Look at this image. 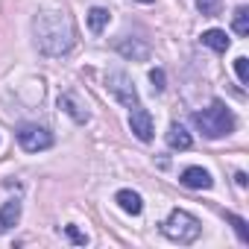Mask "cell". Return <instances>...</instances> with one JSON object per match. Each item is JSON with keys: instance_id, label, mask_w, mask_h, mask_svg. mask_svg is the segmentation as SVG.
Returning a JSON list of instances; mask_svg holds the SVG:
<instances>
[{"instance_id": "cell-18", "label": "cell", "mask_w": 249, "mask_h": 249, "mask_svg": "<svg viewBox=\"0 0 249 249\" xmlns=\"http://www.w3.org/2000/svg\"><path fill=\"white\" fill-rule=\"evenodd\" d=\"M220 6H223V0H196V9L202 15H208V18H214L220 12Z\"/></svg>"}, {"instance_id": "cell-17", "label": "cell", "mask_w": 249, "mask_h": 249, "mask_svg": "<svg viewBox=\"0 0 249 249\" xmlns=\"http://www.w3.org/2000/svg\"><path fill=\"white\" fill-rule=\"evenodd\" d=\"M226 220L234 226V231H237V237L243 240V243H249V229H246V220L243 217H237V214H226Z\"/></svg>"}, {"instance_id": "cell-13", "label": "cell", "mask_w": 249, "mask_h": 249, "mask_svg": "<svg viewBox=\"0 0 249 249\" xmlns=\"http://www.w3.org/2000/svg\"><path fill=\"white\" fill-rule=\"evenodd\" d=\"M202 44L211 47L214 53H226L231 41H229V36H226L223 30H208V33H202Z\"/></svg>"}, {"instance_id": "cell-15", "label": "cell", "mask_w": 249, "mask_h": 249, "mask_svg": "<svg viewBox=\"0 0 249 249\" xmlns=\"http://www.w3.org/2000/svg\"><path fill=\"white\" fill-rule=\"evenodd\" d=\"M231 27H234L237 36H249V9H246V6H237V9H234Z\"/></svg>"}, {"instance_id": "cell-10", "label": "cell", "mask_w": 249, "mask_h": 249, "mask_svg": "<svg viewBox=\"0 0 249 249\" xmlns=\"http://www.w3.org/2000/svg\"><path fill=\"white\" fill-rule=\"evenodd\" d=\"M18 220H21V202L18 199H6L3 205H0V231L12 229Z\"/></svg>"}, {"instance_id": "cell-6", "label": "cell", "mask_w": 249, "mask_h": 249, "mask_svg": "<svg viewBox=\"0 0 249 249\" xmlns=\"http://www.w3.org/2000/svg\"><path fill=\"white\" fill-rule=\"evenodd\" d=\"M129 129H132V135L138 138V141H153V135H156V123H153V114L147 111V108H141V106H135L132 108V114H129Z\"/></svg>"}, {"instance_id": "cell-4", "label": "cell", "mask_w": 249, "mask_h": 249, "mask_svg": "<svg viewBox=\"0 0 249 249\" xmlns=\"http://www.w3.org/2000/svg\"><path fill=\"white\" fill-rule=\"evenodd\" d=\"M106 88H108V94H111L120 106H126V108L141 106V100H138V88L132 85V79L123 73V71H108V73H106Z\"/></svg>"}, {"instance_id": "cell-7", "label": "cell", "mask_w": 249, "mask_h": 249, "mask_svg": "<svg viewBox=\"0 0 249 249\" xmlns=\"http://www.w3.org/2000/svg\"><path fill=\"white\" fill-rule=\"evenodd\" d=\"M114 50L123 59H132V62H150V44H144L141 38H117Z\"/></svg>"}, {"instance_id": "cell-9", "label": "cell", "mask_w": 249, "mask_h": 249, "mask_svg": "<svg viewBox=\"0 0 249 249\" xmlns=\"http://www.w3.org/2000/svg\"><path fill=\"white\" fill-rule=\"evenodd\" d=\"M114 202L126 211V214H132V217H138L141 211H144V199H141V194H135V191H129V188H123V191H117L114 194Z\"/></svg>"}, {"instance_id": "cell-2", "label": "cell", "mask_w": 249, "mask_h": 249, "mask_svg": "<svg viewBox=\"0 0 249 249\" xmlns=\"http://www.w3.org/2000/svg\"><path fill=\"white\" fill-rule=\"evenodd\" d=\"M194 123H196V129L205 135V138H211V141H217V138H226V135H231L234 132V114L226 108V103H220V100H214L208 108H202V111H194Z\"/></svg>"}, {"instance_id": "cell-5", "label": "cell", "mask_w": 249, "mask_h": 249, "mask_svg": "<svg viewBox=\"0 0 249 249\" xmlns=\"http://www.w3.org/2000/svg\"><path fill=\"white\" fill-rule=\"evenodd\" d=\"M18 144L27 150V153H41V150H50L53 147V132L38 126V123H24L18 126Z\"/></svg>"}, {"instance_id": "cell-1", "label": "cell", "mask_w": 249, "mask_h": 249, "mask_svg": "<svg viewBox=\"0 0 249 249\" xmlns=\"http://www.w3.org/2000/svg\"><path fill=\"white\" fill-rule=\"evenodd\" d=\"M33 41L38 47V53L44 56H65L71 53L76 36H73V24L65 12L56 9H44L33 18Z\"/></svg>"}, {"instance_id": "cell-11", "label": "cell", "mask_w": 249, "mask_h": 249, "mask_svg": "<svg viewBox=\"0 0 249 249\" xmlns=\"http://www.w3.org/2000/svg\"><path fill=\"white\" fill-rule=\"evenodd\" d=\"M59 108H62V111H68L76 123H85V120H88V111L79 106V100H76L73 94H59Z\"/></svg>"}, {"instance_id": "cell-14", "label": "cell", "mask_w": 249, "mask_h": 249, "mask_svg": "<svg viewBox=\"0 0 249 249\" xmlns=\"http://www.w3.org/2000/svg\"><path fill=\"white\" fill-rule=\"evenodd\" d=\"M108 18H111V15H108V9H103V6H94V9L88 12V30L100 36V33L108 27Z\"/></svg>"}, {"instance_id": "cell-16", "label": "cell", "mask_w": 249, "mask_h": 249, "mask_svg": "<svg viewBox=\"0 0 249 249\" xmlns=\"http://www.w3.org/2000/svg\"><path fill=\"white\" fill-rule=\"evenodd\" d=\"M234 73H237V82L240 85H249V59L246 56H237L234 59Z\"/></svg>"}, {"instance_id": "cell-19", "label": "cell", "mask_w": 249, "mask_h": 249, "mask_svg": "<svg viewBox=\"0 0 249 249\" xmlns=\"http://www.w3.org/2000/svg\"><path fill=\"white\" fill-rule=\"evenodd\" d=\"M65 234H68L73 243H79V246H85V243H88V234H82L76 226H65Z\"/></svg>"}, {"instance_id": "cell-8", "label": "cell", "mask_w": 249, "mask_h": 249, "mask_svg": "<svg viewBox=\"0 0 249 249\" xmlns=\"http://www.w3.org/2000/svg\"><path fill=\"white\" fill-rule=\"evenodd\" d=\"M182 185L191 188V191H208L214 185V179L205 167H185L182 170Z\"/></svg>"}, {"instance_id": "cell-20", "label": "cell", "mask_w": 249, "mask_h": 249, "mask_svg": "<svg viewBox=\"0 0 249 249\" xmlns=\"http://www.w3.org/2000/svg\"><path fill=\"white\" fill-rule=\"evenodd\" d=\"M150 82H153V88H156V91H164V71H161V68L150 71Z\"/></svg>"}, {"instance_id": "cell-3", "label": "cell", "mask_w": 249, "mask_h": 249, "mask_svg": "<svg viewBox=\"0 0 249 249\" xmlns=\"http://www.w3.org/2000/svg\"><path fill=\"white\" fill-rule=\"evenodd\" d=\"M161 231H164V237H170L173 243H194V240L199 237L202 226H199V220H196L194 214L176 208V211H170V217L161 223Z\"/></svg>"}, {"instance_id": "cell-12", "label": "cell", "mask_w": 249, "mask_h": 249, "mask_svg": "<svg viewBox=\"0 0 249 249\" xmlns=\"http://www.w3.org/2000/svg\"><path fill=\"white\" fill-rule=\"evenodd\" d=\"M167 144L173 150H191V132L182 126V123H170L167 129Z\"/></svg>"}]
</instances>
